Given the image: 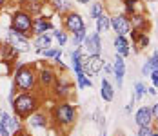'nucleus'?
<instances>
[{"mask_svg":"<svg viewBox=\"0 0 158 136\" xmlns=\"http://www.w3.org/2000/svg\"><path fill=\"white\" fill-rule=\"evenodd\" d=\"M62 27L69 35H73V33H77V31L84 29L85 27V22H84V16L80 15L78 11H69V13H65L62 16Z\"/></svg>","mask_w":158,"mask_h":136,"instance_id":"nucleus-10","label":"nucleus"},{"mask_svg":"<svg viewBox=\"0 0 158 136\" xmlns=\"http://www.w3.org/2000/svg\"><path fill=\"white\" fill-rule=\"evenodd\" d=\"M133 29L131 26V20L129 16L122 11V13H114L111 15V31H114V35H122V36H127Z\"/></svg>","mask_w":158,"mask_h":136,"instance_id":"nucleus-11","label":"nucleus"},{"mask_svg":"<svg viewBox=\"0 0 158 136\" xmlns=\"http://www.w3.org/2000/svg\"><path fill=\"white\" fill-rule=\"evenodd\" d=\"M84 47L87 51V55H102V35L100 33H87Z\"/></svg>","mask_w":158,"mask_h":136,"instance_id":"nucleus-13","label":"nucleus"},{"mask_svg":"<svg viewBox=\"0 0 158 136\" xmlns=\"http://www.w3.org/2000/svg\"><path fill=\"white\" fill-rule=\"evenodd\" d=\"M33 18L35 16L26 7L20 6L18 9H15L11 13V24H9V27L18 31V33H22V35H26L27 38H33Z\"/></svg>","mask_w":158,"mask_h":136,"instance_id":"nucleus-5","label":"nucleus"},{"mask_svg":"<svg viewBox=\"0 0 158 136\" xmlns=\"http://www.w3.org/2000/svg\"><path fill=\"white\" fill-rule=\"evenodd\" d=\"M49 94H53L58 102L60 100H71L75 96V84L67 78L65 73H58V78H56L55 85L51 87Z\"/></svg>","mask_w":158,"mask_h":136,"instance_id":"nucleus-6","label":"nucleus"},{"mask_svg":"<svg viewBox=\"0 0 158 136\" xmlns=\"http://www.w3.org/2000/svg\"><path fill=\"white\" fill-rule=\"evenodd\" d=\"M56 2H64V0H49V4H56Z\"/></svg>","mask_w":158,"mask_h":136,"instance_id":"nucleus-42","label":"nucleus"},{"mask_svg":"<svg viewBox=\"0 0 158 136\" xmlns=\"http://www.w3.org/2000/svg\"><path fill=\"white\" fill-rule=\"evenodd\" d=\"M106 13V7H104V2H100V0H95V2H91V6H89V16L96 20L98 16H102Z\"/></svg>","mask_w":158,"mask_h":136,"instance_id":"nucleus-27","label":"nucleus"},{"mask_svg":"<svg viewBox=\"0 0 158 136\" xmlns=\"http://www.w3.org/2000/svg\"><path fill=\"white\" fill-rule=\"evenodd\" d=\"M51 64H53V67H55L56 71H60V73H67V65L62 62V58H58V60L51 62Z\"/></svg>","mask_w":158,"mask_h":136,"instance_id":"nucleus-33","label":"nucleus"},{"mask_svg":"<svg viewBox=\"0 0 158 136\" xmlns=\"http://www.w3.org/2000/svg\"><path fill=\"white\" fill-rule=\"evenodd\" d=\"M18 55H20V53H18L7 40L0 42V60L9 62V64H15L16 58H18Z\"/></svg>","mask_w":158,"mask_h":136,"instance_id":"nucleus-19","label":"nucleus"},{"mask_svg":"<svg viewBox=\"0 0 158 136\" xmlns=\"http://www.w3.org/2000/svg\"><path fill=\"white\" fill-rule=\"evenodd\" d=\"M149 78H151V82H153V87H156V89H158V75H156V73H151Z\"/></svg>","mask_w":158,"mask_h":136,"instance_id":"nucleus-35","label":"nucleus"},{"mask_svg":"<svg viewBox=\"0 0 158 136\" xmlns=\"http://www.w3.org/2000/svg\"><path fill=\"white\" fill-rule=\"evenodd\" d=\"M6 40L13 45L18 53H27V51H31V47H33L31 38H27L26 35L11 29V27H7V36H6Z\"/></svg>","mask_w":158,"mask_h":136,"instance_id":"nucleus-8","label":"nucleus"},{"mask_svg":"<svg viewBox=\"0 0 158 136\" xmlns=\"http://www.w3.org/2000/svg\"><path fill=\"white\" fill-rule=\"evenodd\" d=\"M149 60H151V67H153V71H151V73H156V75H158V51H156V49L153 51V55L149 56Z\"/></svg>","mask_w":158,"mask_h":136,"instance_id":"nucleus-32","label":"nucleus"},{"mask_svg":"<svg viewBox=\"0 0 158 136\" xmlns=\"http://www.w3.org/2000/svg\"><path fill=\"white\" fill-rule=\"evenodd\" d=\"M29 2H42L44 4V2H49V0H29Z\"/></svg>","mask_w":158,"mask_h":136,"instance_id":"nucleus-44","label":"nucleus"},{"mask_svg":"<svg viewBox=\"0 0 158 136\" xmlns=\"http://www.w3.org/2000/svg\"><path fill=\"white\" fill-rule=\"evenodd\" d=\"M153 136H158V131H155V133H153Z\"/></svg>","mask_w":158,"mask_h":136,"instance_id":"nucleus-46","label":"nucleus"},{"mask_svg":"<svg viewBox=\"0 0 158 136\" xmlns=\"http://www.w3.org/2000/svg\"><path fill=\"white\" fill-rule=\"evenodd\" d=\"M153 122H155V118H153L151 105H142L135 111V123L138 127H149V125H153Z\"/></svg>","mask_w":158,"mask_h":136,"instance_id":"nucleus-14","label":"nucleus"},{"mask_svg":"<svg viewBox=\"0 0 158 136\" xmlns=\"http://www.w3.org/2000/svg\"><path fill=\"white\" fill-rule=\"evenodd\" d=\"M49 118L53 122V125L58 129H71L78 118V113H77V107L69 100H60L51 107Z\"/></svg>","mask_w":158,"mask_h":136,"instance_id":"nucleus-3","label":"nucleus"},{"mask_svg":"<svg viewBox=\"0 0 158 136\" xmlns=\"http://www.w3.org/2000/svg\"><path fill=\"white\" fill-rule=\"evenodd\" d=\"M153 127H155V131H158V120H155V125Z\"/></svg>","mask_w":158,"mask_h":136,"instance_id":"nucleus-43","label":"nucleus"},{"mask_svg":"<svg viewBox=\"0 0 158 136\" xmlns=\"http://www.w3.org/2000/svg\"><path fill=\"white\" fill-rule=\"evenodd\" d=\"M102 71H104V73H106V75H113V65H111V64H106V65H104V69H102Z\"/></svg>","mask_w":158,"mask_h":136,"instance_id":"nucleus-38","label":"nucleus"},{"mask_svg":"<svg viewBox=\"0 0 158 136\" xmlns=\"http://www.w3.org/2000/svg\"><path fill=\"white\" fill-rule=\"evenodd\" d=\"M13 85L18 93H31L38 91L36 82V65L35 64H18L16 62L13 71Z\"/></svg>","mask_w":158,"mask_h":136,"instance_id":"nucleus-2","label":"nucleus"},{"mask_svg":"<svg viewBox=\"0 0 158 136\" xmlns=\"http://www.w3.org/2000/svg\"><path fill=\"white\" fill-rule=\"evenodd\" d=\"M151 44V38H149V33H140V36H138V40H136V44H131V47L136 51V53H140L143 49H147Z\"/></svg>","mask_w":158,"mask_h":136,"instance_id":"nucleus-26","label":"nucleus"},{"mask_svg":"<svg viewBox=\"0 0 158 136\" xmlns=\"http://www.w3.org/2000/svg\"><path fill=\"white\" fill-rule=\"evenodd\" d=\"M49 120H51V118H49V113L40 107L38 111H35L31 116L26 120V123H27L29 129H46L49 125Z\"/></svg>","mask_w":158,"mask_h":136,"instance_id":"nucleus-12","label":"nucleus"},{"mask_svg":"<svg viewBox=\"0 0 158 136\" xmlns=\"http://www.w3.org/2000/svg\"><path fill=\"white\" fill-rule=\"evenodd\" d=\"M95 26H96V33H109L111 31V15L109 13H104L102 16H98L95 20Z\"/></svg>","mask_w":158,"mask_h":136,"instance_id":"nucleus-22","label":"nucleus"},{"mask_svg":"<svg viewBox=\"0 0 158 136\" xmlns=\"http://www.w3.org/2000/svg\"><path fill=\"white\" fill-rule=\"evenodd\" d=\"M20 129H24V122L20 118H16L15 114L7 113V111H2V116H0V136H13Z\"/></svg>","mask_w":158,"mask_h":136,"instance_id":"nucleus-7","label":"nucleus"},{"mask_svg":"<svg viewBox=\"0 0 158 136\" xmlns=\"http://www.w3.org/2000/svg\"><path fill=\"white\" fill-rule=\"evenodd\" d=\"M151 71H153V67H151V60L147 58V62L142 65V75L143 76H149V75H151Z\"/></svg>","mask_w":158,"mask_h":136,"instance_id":"nucleus-34","label":"nucleus"},{"mask_svg":"<svg viewBox=\"0 0 158 136\" xmlns=\"http://www.w3.org/2000/svg\"><path fill=\"white\" fill-rule=\"evenodd\" d=\"M122 4H124V13L127 16L135 15V13H138V11H143L142 9V0H120Z\"/></svg>","mask_w":158,"mask_h":136,"instance_id":"nucleus-24","label":"nucleus"},{"mask_svg":"<svg viewBox=\"0 0 158 136\" xmlns=\"http://www.w3.org/2000/svg\"><path fill=\"white\" fill-rule=\"evenodd\" d=\"M106 62L102 58V55H84V62H82V67H84V73L93 78L98 73H102Z\"/></svg>","mask_w":158,"mask_h":136,"instance_id":"nucleus-9","label":"nucleus"},{"mask_svg":"<svg viewBox=\"0 0 158 136\" xmlns=\"http://www.w3.org/2000/svg\"><path fill=\"white\" fill-rule=\"evenodd\" d=\"M100 94H102V100L107 104L113 102V98H114V85L107 78H102V82H100Z\"/></svg>","mask_w":158,"mask_h":136,"instance_id":"nucleus-21","label":"nucleus"},{"mask_svg":"<svg viewBox=\"0 0 158 136\" xmlns=\"http://www.w3.org/2000/svg\"><path fill=\"white\" fill-rule=\"evenodd\" d=\"M40 56H44V60L48 62H55L58 60V58H62V47H46V49H42L40 53H38Z\"/></svg>","mask_w":158,"mask_h":136,"instance_id":"nucleus-23","label":"nucleus"},{"mask_svg":"<svg viewBox=\"0 0 158 136\" xmlns=\"http://www.w3.org/2000/svg\"><path fill=\"white\" fill-rule=\"evenodd\" d=\"M7 4H9V0H0V9H4Z\"/></svg>","mask_w":158,"mask_h":136,"instance_id":"nucleus-41","label":"nucleus"},{"mask_svg":"<svg viewBox=\"0 0 158 136\" xmlns=\"http://www.w3.org/2000/svg\"><path fill=\"white\" fill-rule=\"evenodd\" d=\"M77 4H82V6H85V4H91L93 0H75Z\"/></svg>","mask_w":158,"mask_h":136,"instance_id":"nucleus-40","label":"nucleus"},{"mask_svg":"<svg viewBox=\"0 0 158 136\" xmlns=\"http://www.w3.org/2000/svg\"><path fill=\"white\" fill-rule=\"evenodd\" d=\"M151 111H153V118H155V120H158V102L151 105Z\"/></svg>","mask_w":158,"mask_h":136,"instance_id":"nucleus-37","label":"nucleus"},{"mask_svg":"<svg viewBox=\"0 0 158 136\" xmlns=\"http://www.w3.org/2000/svg\"><path fill=\"white\" fill-rule=\"evenodd\" d=\"M145 93H147V94H151V96H156V94H158V89L151 85V87H145Z\"/></svg>","mask_w":158,"mask_h":136,"instance_id":"nucleus-36","label":"nucleus"},{"mask_svg":"<svg viewBox=\"0 0 158 136\" xmlns=\"http://www.w3.org/2000/svg\"><path fill=\"white\" fill-rule=\"evenodd\" d=\"M55 29L53 22L48 20L44 15H38L33 18V36H38V35H44V33H51Z\"/></svg>","mask_w":158,"mask_h":136,"instance_id":"nucleus-15","label":"nucleus"},{"mask_svg":"<svg viewBox=\"0 0 158 136\" xmlns=\"http://www.w3.org/2000/svg\"><path fill=\"white\" fill-rule=\"evenodd\" d=\"M0 116H2V109H0Z\"/></svg>","mask_w":158,"mask_h":136,"instance_id":"nucleus-47","label":"nucleus"},{"mask_svg":"<svg viewBox=\"0 0 158 136\" xmlns=\"http://www.w3.org/2000/svg\"><path fill=\"white\" fill-rule=\"evenodd\" d=\"M29 134V131H26V127H24V129H20V131H16L15 134L13 136H27Z\"/></svg>","mask_w":158,"mask_h":136,"instance_id":"nucleus-39","label":"nucleus"},{"mask_svg":"<svg viewBox=\"0 0 158 136\" xmlns=\"http://www.w3.org/2000/svg\"><path fill=\"white\" fill-rule=\"evenodd\" d=\"M135 93H133V96H135V100H142V96L145 94V84L143 82H135Z\"/></svg>","mask_w":158,"mask_h":136,"instance_id":"nucleus-30","label":"nucleus"},{"mask_svg":"<svg viewBox=\"0 0 158 136\" xmlns=\"http://www.w3.org/2000/svg\"><path fill=\"white\" fill-rule=\"evenodd\" d=\"M53 36H55L58 47H65V45L69 44V33L64 29V27H55L53 29Z\"/></svg>","mask_w":158,"mask_h":136,"instance_id":"nucleus-25","label":"nucleus"},{"mask_svg":"<svg viewBox=\"0 0 158 136\" xmlns=\"http://www.w3.org/2000/svg\"><path fill=\"white\" fill-rule=\"evenodd\" d=\"M77 84H78L80 89H87V87H91L93 85V82H91V78L85 75V73H82V75L77 76Z\"/></svg>","mask_w":158,"mask_h":136,"instance_id":"nucleus-29","label":"nucleus"},{"mask_svg":"<svg viewBox=\"0 0 158 136\" xmlns=\"http://www.w3.org/2000/svg\"><path fill=\"white\" fill-rule=\"evenodd\" d=\"M153 133H155V127L153 125H149V127H138L136 136H153Z\"/></svg>","mask_w":158,"mask_h":136,"instance_id":"nucleus-31","label":"nucleus"},{"mask_svg":"<svg viewBox=\"0 0 158 136\" xmlns=\"http://www.w3.org/2000/svg\"><path fill=\"white\" fill-rule=\"evenodd\" d=\"M113 76L116 82V87H122L124 84V76H126V58L116 55L114 56V64H113Z\"/></svg>","mask_w":158,"mask_h":136,"instance_id":"nucleus-16","label":"nucleus"},{"mask_svg":"<svg viewBox=\"0 0 158 136\" xmlns=\"http://www.w3.org/2000/svg\"><path fill=\"white\" fill-rule=\"evenodd\" d=\"M33 38H35V40H33V49H35V53H36V55H38L42 49L51 47L53 40H55L53 31H51V33H44V35H38V36H33Z\"/></svg>","mask_w":158,"mask_h":136,"instance_id":"nucleus-20","label":"nucleus"},{"mask_svg":"<svg viewBox=\"0 0 158 136\" xmlns=\"http://www.w3.org/2000/svg\"><path fill=\"white\" fill-rule=\"evenodd\" d=\"M67 136H69V134H67Z\"/></svg>","mask_w":158,"mask_h":136,"instance_id":"nucleus-49","label":"nucleus"},{"mask_svg":"<svg viewBox=\"0 0 158 136\" xmlns=\"http://www.w3.org/2000/svg\"><path fill=\"white\" fill-rule=\"evenodd\" d=\"M129 20H131L133 29H138V31H142V33H149L151 22H149V18H147V15H145L143 11H138V13L131 15L129 16Z\"/></svg>","mask_w":158,"mask_h":136,"instance_id":"nucleus-17","label":"nucleus"},{"mask_svg":"<svg viewBox=\"0 0 158 136\" xmlns=\"http://www.w3.org/2000/svg\"><path fill=\"white\" fill-rule=\"evenodd\" d=\"M42 100H44V94L42 93H18L15 96V100L11 102V107H13V114L16 118H20L22 122H26L29 116H31L35 111H38L42 107Z\"/></svg>","mask_w":158,"mask_h":136,"instance_id":"nucleus-1","label":"nucleus"},{"mask_svg":"<svg viewBox=\"0 0 158 136\" xmlns=\"http://www.w3.org/2000/svg\"><path fill=\"white\" fill-rule=\"evenodd\" d=\"M113 47H114V53L120 55V56H124V58H127L129 53H131V42H129L127 36H122V35H116L114 36Z\"/></svg>","mask_w":158,"mask_h":136,"instance_id":"nucleus-18","label":"nucleus"},{"mask_svg":"<svg viewBox=\"0 0 158 136\" xmlns=\"http://www.w3.org/2000/svg\"><path fill=\"white\" fill-rule=\"evenodd\" d=\"M85 36H87V27H84V29L69 35V40H71V44L75 45V47H82L84 42H85Z\"/></svg>","mask_w":158,"mask_h":136,"instance_id":"nucleus-28","label":"nucleus"},{"mask_svg":"<svg viewBox=\"0 0 158 136\" xmlns=\"http://www.w3.org/2000/svg\"><path fill=\"white\" fill-rule=\"evenodd\" d=\"M27 136H35V134H27Z\"/></svg>","mask_w":158,"mask_h":136,"instance_id":"nucleus-48","label":"nucleus"},{"mask_svg":"<svg viewBox=\"0 0 158 136\" xmlns=\"http://www.w3.org/2000/svg\"><path fill=\"white\" fill-rule=\"evenodd\" d=\"M36 65V64H35ZM58 78V71L53 67V64L48 60L38 62L36 65V82H38V93L46 94V93H51V87L55 85Z\"/></svg>","mask_w":158,"mask_h":136,"instance_id":"nucleus-4","label":"nucleus"},{"mask_svg":"<svg viewBox=\"0 0 158 136\" xmlns=\"http://www.w3.org/2000/svg\"><path fill=\"white\" fill-rule=\"evenodd\" d=\"M142 2H156V0H142Z\"/></svg>","mask_w":158,"mask_h":136,"instance_id":"nucleus-45","label":"nucleus"}]
</instances>
